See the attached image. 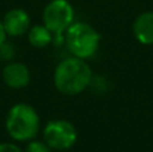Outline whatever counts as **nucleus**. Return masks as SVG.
<instances>
[{"label": "nucleus", "instance_id": "1", "mask_svg": "<svg viewBox=\"0 0 153 152\" xmlns=\"http://www.w3.org/2000/svg\"><path fill=\"white\" fill-rule=\"evenodd\" d=\"M91 78L93 72L86 59L70 57L58 63L54 73V85L62 94L75 96L90 85Z\"/></svg>", "mask_w": 153, "mask_h": 152}, {"label": "nucleus", "instance_id": "2", "mask_svg": "<svg viewBox=\"0 0 153 152\" xmlns=\"http://www.w3.org/2000/svg\"><path fill=\"white\" fill-rule=\"evenodd\" d=\"M40 120L34 107L28 104H15L5 117V129L16 142H28L38 135Z\"/></svg>", "mask_w": 153, "mask_h": 152}, {"label": "nucleus", "instance_id": "3", "mask_svg": "<svg viewBox=\"0 0 153 152\" xmlns=\"http://www.w3.org/2000/svg\"><path fill=\"white\" fill-rule=\"evenodd\" d=\"M65 42L73 57L87 59L98 50L101 37L93 26L83 22H76L67 28Z\"/></svg>", "mask_w": 153, "mask_h": 152}, {"label": "nucleus", "instance_id": "4", "mask_svg": "<svg viewBox=\"0 0 153 152\" xmlns=\"http://www.w3.org/2000/svg\"><path fill=\"white\" fill-rule=\"evenodd\" d=\"M74 23V8L69 0H51L43 10V24L53 32L55 42L65 40V32Z\"/></svg>", "mask_w": 153, "mask_h": 152}, {"label": "nucleus", "instance_id": "5", "mask_svg": "<svg viewBox=\"0 0 153 152\" xmlns=\"http://www.w3.org/2000/svg\"><path fill=\"white\" fill-rule=\"evenodd\" d=\"M43 137H45V143L51 150L65 151L71 148L76 143L78 133L73 123L58 118L46 124Z\"/></svg>", "mask_w": 153, "mask_h": 152}, {"label": "nucleus", "instance_id": "6", "mask_svg": "<svg viewBox=\"0 0 153 152\" xmlns=\"http://www.w3.org/2000/svg\"><path fill=\"white\" fill-rule=\"evenodd\" d=\"M3 26H4L7 37L18 38L28 32L31 27V19L26 10L12 8L3 18Z\"/></svg>", "mask_w": 153, "mask_h": 152}, {"label": "nucleus", "instance_id": "7", "mask_svg": "<svg viewBox=\"0 0 153 152\" xmlns=\"http://www.w3.org/2000/svg\"><path fill=\"white\" fill-rule=\"evenodd\" d=\"M1 78L8 88L23 89L31 81V73L22 62H10L3 67Z\"/></svg>", "mask_w": 153, "mask_h": 152}, {"label": "nucleus", "instance_id": "8", "mask_svg": "<svg viewBox=\"0 0 153 152\" xmlns=\"http://www.w3.org/2000/svg\"><path fill=\"white\" fill-rule=\"evenodd\" d=\"M133 34L141 45H153V12L146 11L136 18Z\"/></svg>", "mask_w": 153, "mask_h": 152}, {"label": "nucleus", "instance_id": "9", "mask_svg": "<svg viewBox=\"0 0 153 152\" xmlns=\"http://www.w3.org/2000/svg\"><path fill=\"white\" fill-rule=\"evenodd\" d=\"M27 38H28L30 45L36 48L47 47L54 40L53 32L45 24H35V26L30 27L28 32H27Z\"/></svg>", "mask_w": 153, "mask_h": 152}, {"label": "nucleus", "instance_id": "10", "mask_svg": "<svg viewBox=\"0 0 153 152\" xmlns=\"http://www.w3.org/2000/svg\"><path fill=\"white\" fill-rule=\"evenodd\" d=\"M24 152H51V148L48 147L45 142L32 140V142H30L28 144H27Z\"/></svg>", "mask_w": 153, "mask_h": 152}, {"label": "nucleus", "instance_id": "11", "mask_svg": "<svg viewBox=\"0 0 153 152\" xmlns=\"http://www.w3.org/2000/svg\"><path fill=\"white\" fill-rule=\"evenodd\" d=\"M0 152H22V150L12 143H0Z\"/></svg>", "mask_w": 153, "mask_h": 152}, {"label": "nucleus", "instance_id": "12", "mask_svg": "<svg viewBox=\"0 0 153 152\" xmlns=\"http://www.w3.org/2000/svg\"><path fill=\"white\" fill-rule=\"evenodd\" d=\"M5 38H7V34H5L4 26H3V20L0 19V48H1V46H4Z\"/></svg>", "mask_w": 153, "mask_h": 152}]
</instances>
